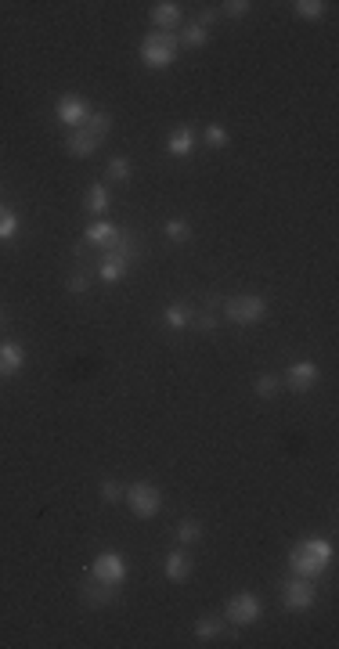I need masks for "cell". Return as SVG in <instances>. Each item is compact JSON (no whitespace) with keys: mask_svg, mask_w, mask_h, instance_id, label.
<instances>
[{"mask_svg":"<svg viewBox=\"0 0 339 649\" xmlns=\"http://www.w3.org/2000/svg\"><path fill=\"white\" fill-rule=\"evenodd\" d=\"M332 563V545L325 537H307L289 552V566L296 577H321Z\"/></svg>","mask_w":339,"mask_h":649,"instance_id":"obj_1","label":"cell"},{"mask_svg":"<svg viewBox=\"0 0 339 649\" xmlns=\"http://www.w3.org/2000/svg\"><path fill=\"white\" fill-rule=\"evenodd\" d=\"M177 47H181V44H177V36L152 33V36H145V44H141V58H145L148 69H166L177 58Z\"/></svg>","mask_w":339,"mask_h":649,"instance_id":"obj_2","label":"cell"},{"mask_svg":"<svg viewBox=\"0 0 339 649\" xmlns=\"http://www.w3.org/2000/svg\"><path fill=\"white\" fill-rule=\"evenodd\" d=\"M123 501H127L130 512L141 516V519H152L159 509H163V494H159V487H152V483H130L127 494H123Z\"/></svg>","mask_w":339,"mask_h":649,"instance_id":"obj_3","label":"cell"},{"mask_svg":"<svg viewBox=\"0 0 339 649\" xmlns=\"http://www.w3.org/2000/svg\"><path fill=\"white\" fill-rule=\"evenodd\" d=\"M260 613H263V606H260L257 595H253V591H238V595H231V599H227L224 621L238 624V628H249V624L260 621Z\"/></svg>","mask_w":339,"mask_h":649,"instance_id":"obj_4","label":"cell"},{"mask_svg":"<svg viewBox=\"0 0 339 649\" xmlns=\"http://www.w3.org/2000/svg\"><path fill=\"white\" fill-rule=\"evenodd\" d=\"M224 314L235 324H257L267 314V300L263 296H231L224 303Z\"/></svg>","mask_w":339,"mask_h":649,"instance_id":"obj_5","label":"cell"},{"mask_svg":"<svg viewBox=\"0 0 339 649\" xmlns=\"http://www.w3.org/2000/svg\"><path fill=\"white\" fill-rule=\"evenodd\" d=\"M91 573H94V581H105V585H123L127 581V563H123V555L119 552H101L98 559H94V566H91Z\"/></svg>","mask_w":339,"mask_h":649,"instance_id":"obj_6","label":"cell"},{"mask_svg":"<svg viewBox=\"0 0 339 649\" xmlns=\"http://www.w3.org/2000/svg\"><path fill=\"white\" fill-rule=\"evenodd\" d=\"M314 599H318V591L311 585V577H296V581H289V585H285V591H281V603L289 606V609H311Z\"/></svg>","mask_w":339,"mask_h":649,"instance_id":"obj_7","label":"cell"},{"mask_svg":"<svg viewBox=\"0 0 339 649\" xmlns=\"http://www.w3.org/2000/svg\"><path fill=\"white\" fill-rule=\"evenodd\" d=\"M318 365L314 361H296V365H289V372H285V386H289L293 393H307L314 383H318Z\"/></svg>","mask_w":339,"mask_h":649,"instance_id":"obj_8","label":"cell"},{"mask_svg":"<svg viewBox=\"0 0 339 649\" xmlns=\"http://www.w3.org/2000/svg\"><path fill=\"white\" fill-rule=\"evenodd\" d=\"M58 123H65V126H73V130H80V126L87 123V116H91V108H87V101L83 98H76V94H65L62 101H58Z\"/></svg>","mask_w":339,"mask_h":649,"instance_id":"obj_9","label":"cell"},{"mask_svg":"<svg viewBox=\"0 0 339 649\" xmlns=\"http://www.w3.org/2000/svg\"><path fill=\"white\" fill-rule=\"evenodd\" d=\"M22 365H26V350H22V343H15V339L0 343V379H8V375H15V372H22Z\"/></svg>","mask_w":339,"mask_h":649,"instance_id":"obj_10","label":"cell"},{"mask_svg":"<svg viewBox=\"0 0 339 649\" xmlns=\"http://www.w3.org/2000/svg\"><path fill=\"white\" fill-rule=\"evenodd\" d=\"M98 137L94 134H87L83 130V126H80V130H73V134H69V141H65V148H69V155H73V159H91L94 152H98Z\"/></svg>","mask_w":339,"mask_h":649,"instance_id":"obj_11","label":"cell"},{"mask_svg":"<svg viewBox=\"0 0 339 649\" xmlns=\"http://www.w3.org/2000/svg\"><path fill=\"white\" fill-rule=\"evenodd\" d=\"M119 227L116 224H91V227H87V234H83V239H87V245H101L105 252H109V249H116V242H119Z\"/></svg>","mask_w":339,"mask_h":649,"instance_id":"obj_12","label":"cell"},{"mask_svg":"<svg viewBox=\"0 0 339 649\" xmlns=\"http://www.w3.org/2000/svg\"><path fill=\"white\" fill-rule=\"evenodd\" d=\"M166 152L177 155V159H184V155L195 152V130L191 126H177V130L166 137Z\"/></svg>","mask_w":339,"mask_h":649,"instance_id":"obj_13","label":"cell"},{"mask_svg":"<svg viewBox=\"0 0 339 649\" xmlns=\"http://www.w3.org/2000/svg\"><path fill=\"white\" fill-rule=\"evenodd\" d=\"M181 4H173V0H163V4H155L152 8V22L159 26V33H166L173 26H181Z\"/></svg>","mask_w":339,"mask_h":649,"instance_id":"obj_14","label":"cell"},{"mask_svg":"<svg viewBox=\"0 0 339 649\" xmlns=\"http://www.w3.org/2000/svg\"><path fill=\"white\" fill-rule=\"evenodd\" d=\"M83 603L91 606H109L116 595H119V585H105V581H94V585H83Z\"/></svg>","mask_w":339,"mask_h":649,"instance_id":"obj_15","label":"cell"},{"mask_svg":"<svg viewBox=\"0 0 339 649\" xmlns=\"http://www.w3.org/2000/svg\"><path fill=\"white\" fill-rule=\"evenodd\" d=\"M163 321H166V329L184 332V329H191V311H188L184 303H170L166 311H163Z\"/></svg>","mask_w":339,"mask_h":649,"instance_id":"obj_16","label":"cell"},{"mask_svg":"<svg viewBox=\"0 0 339 649\" xmlns=\"http://www.w3.org/2000/svg\"><path fill=\"white\" fill-rule=\"evenodd\" d=\"M163 570H166L170 581H184V577L191 573V559H188V552H170Z\"/></svg>","mask_w":339,"mask_h":649,"instance_id":"obj_17","label":"cell"},{"mask_svg":"<svg viewBox=\"0 0 339 649\" xmlns=\"http://www.w3.org/2000/svg\"><path fill=\"white\" fill-rule=\"evenodd\" d=\"M83 206H87V213H105V209H109V191H105V184H91V188H87Z\"/></svg>","mask_w":339,"mask_h":649,"instance_id":"obj_18","label":"cell"},{"mask_svg":"<svg viewBox=\"0 0 339 649\" xmlns=\"http://www.w3.org/2000/svg\"><path fill=\"white\" fill-rule=\"evenodd\" d=\"M202 534H206V527L199 519H181L177 523V541H181V545H195V541H202Z\"/></svg>","mask_w":339,"mask_h":649,"instance_id":"obj_19","label":"cell"},{"mask_svg":"<svg viewBox=\"0 0 339 649\" xmlns=\"http://www.w3.org/2000/svg\"><path fill=\"white\" fill-rule=\"evenodd\" d=\"M293 11H296L299 18H307V22H318V18H325L329 4H325V0H296Z\"/></svg>","mask_w":339,"mask_h":649,"instance_id":"obj_20","label":"cell"},{"mask_svg":"<svg viewBox=\"0 0 339 649\" xmlns=\"http://www.w3.org/2000/svg\"><path fill=\"white\" fill-rule=\"evenodd\" d=\"M177 44H184V47H191V51H199V47L209 44V33H206L199 22H191V26L181 33V40H177Z\"/></svg>","mask_w":339,"mask_h":649,"instance_id":"obj_21","label":"cell"},{"mask_svg":"<svg viewBox=\"0 0 339 649\" xmlns=\"http://www.w3.org/2000/svg\"><path fill=\"white\" fill-rule=\"evenodd\" d=\"M83 130L94 134V137L101 141L105 134L112 130V116H109V112H91V116H87V126H83Z\"/></svg>","mask_w":339,"mask_h":649,"instance_id":"obj_22","label":"cell"},{"mask_svg":"<svg viewBox=\"0 0 339 649\" xmlns=\"http://www.w3.org/2000/svg\"><path fill=\"white\" fill-rule=\"evenodd\" d=\"M195 635H199V639H220V635H224V621H220V617H202V621H195Z\"/></svg>","mask_w":339,"mask_h":649,"instance_id":"obj_23","label":"cell"},{"mask_svg":"<svg viewBox=\"0 0 339 649\" xmlns=\"http://www.w3.org/2000/svg\"><path fill=\"white\" fill-rule=\"evenodd\" d=\"M15 231H19V216H15L8 206H0V242H11Z\"/></svg>","mask_w":339,"mask_h":649,"instance_id":"obj_24","label":"cell"},{"mask_svg":"<svg viewBox=\"0 0 339 649\" xmlns=\"http://www.w3.org/2000/svg\"><path fill=\"white\" fill-rule=\"evenodd\" d=\"M253 390H257V397H275L281 390V379L278 375H260L257 383H253Z\"/></svg>","mask_w":339,"mask_h":649,"instance_id":"obj_25","label":"cell"},{"mask_svg":"<svg viewBox=\"0 0 339 649\" xmlns=\"http://www.w3.org/2000/svg\"><path fill=\"white\" fill-rule=\"evenodd\" d=\"M202 137H206V144H209V148H224V144L231 141V137H227V130H224L220 123H209Z\"/></svg>","mask_w":339,"mask_h":649,"instance_id":"obj_26","label":"cell"},{"mask_svg":"<svg viewBox=\"0 0 339 649\" xmlns=\"http://www.w3.org/2000/svg\"><path fill=\"white\" fill-rule=\"evenodd\" d=\"M109 177H112V180H119V184H127V180H130V159L116 155V159L109 162Z\"/></svg>","mask_w":339,"mask_h":649,"instance_id":"obj_27","label":"cell"},{"mask_svg":"<svg viewBox=\"0 0 339 649\" xmlns=\"http://www.w3.org/2000/svg\"><path fill=\"white\" fill-rule=\"evenodd\" d=\"M163 231H166V239H170V242H188V239H191V227H188L184 220H166Z\"/></svg>","mask_w":339,"mask_h":649,"instance_id":"obj_28","label":"cell"},{"mask_svg":"<svg viewBox=\"0 0 339 649\" xmlns=\"http://www.w3.org/2000/svg\"><path fill=\"white\" fill-rule=\"evenodd\" d=\"M123 494H127V491H123L119 483H112V480H105V483H101V501H105V505L123 501Z\"/></svg>","mask_w":339,"mask_h":649,"instance_id":"obj_29","label":"cell"},{"mask_svg":"<svg viewBox=\"0 0 339 649\" xmlns=\"http://www.w3.org/2000/svg\"><path fill=\"white\" fill-rule=\"evenodd\" d=\"M191 324H195V329H202V332H217V314L206 311V314H199V318H191Z\"/></svg>","mask_w":339,"mask_h":649,"instance_id":"obj_30","label":"cell"},{"mask_svg":"<svg viewBox=\"0 0 339 649\" xmlns=\"http://www.w3.org/2000/svg\"><path fill=\"white\" fill-rule=\"evenodd\" d=\"M65 288H69V293H87V288H91V278H87L83 270H76V275L65 282Z\"/></svg>","mask_w":339,"mask_h":649,"instance_id":"obj_31","label":"cell"},{"mask_svg":"<svg viewBox=\"0 0 339 649\" xmlns=\"http://www.w3.org/2000/svg\"><path fill=\"white\" fill-rule=\"evenodd\" d=\"M249 8H253L249 0H227V4H224V11H227L231 18H245V15H249Z\"/></svg>","mask_w":339,"mask_h":649,"instance_id":"obj_32","label":"cell"},{"mask_svg":"<svg viewBox=\"0 0 339 649\" xmlns=\"http://www.w3.org/2000/svg\"><path fill=\"white\" fill-rule=\"evenodd\" d=\"M209 22H217V11H213V8H209V11H202V18H199V26H202V29H206Z\"/></svg>","mask_w":339,"mask_h":649,"instance_id":"obj_33","label":"cell"},{"mask_svg":"<svg viewBox=\"0 0 339 649\" xmlns=\"http://www.w3.org/2000/svg\"><path fill=\"white\" fill-rule=\"evenodd\" d=\"M0 321H4V311H0Z\"/></svg>","mask_w":339,"mask_h":649,"instance_id":"obj_34","label":"cell"}]
</instances>
